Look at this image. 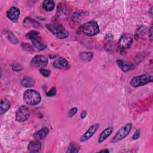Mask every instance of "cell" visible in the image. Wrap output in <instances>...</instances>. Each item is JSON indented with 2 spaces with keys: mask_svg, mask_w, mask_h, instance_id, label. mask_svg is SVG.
Instances as JSON below:
<instances>
[{
  "mask_svg": "<svg viewBox=\"0 0 153 153\" xmlns=\"http://www.w3.org/2000/svg\"><path fill=\"white\" fill-rule=\"evenodd\" d=\"M23 100L27 105L35 106L41 102V96L38 91L35 90L29 89L24 93Z\"/></svg>",
  "mask_w": 153,
  "mask_h": 153,
  "instance_id": "1",
  "label": "cell"
},
{
  "mask_svg": "<svg viewBox=\"0 0 153 153\" xmlns=\"http://www.w3.org/2000/svg\"><path fill=\"white\" fill-rule=\"evenodd\" d=\"M47 28L57 38L59 39H65L66 38L69 33L65 27L59 24H54V23H47L45 25Z\"/></svg>",
  "mask_w": 153,
  "mask_h": 153,
  "instance_id": "2",
  "label": "cell"
},
{
  "mask_svg": "<svg viewBox=\"0 0 153 153\" xmlns=\"http://www.w3.org/2000/svg\"><path fill=\"white\" fill-rule=\"evenodd\" d=\"M26 37L30 39L33 45L37 50H44L47 48V45L42 42L38 32L36 30H32L27 33Z\"/></svg>",
  "mask_w": 153,
  "mask_h": 153,
  "instance_id": "3",
  "label": "cell"
},
{
  "mask_svg": "<svg viewBox=\"0 0 153 153\" xmlns=\"http://www.w3.org/2000/svg\"><path fill=\"white\" fill-rule=\"evenodd\" d=\"M81 30L86 35L93 36L99 33V27L96 22L91 20L84 24L81 26Z\"/></svg>",
  "mask_w": 153,
  "mask_h": 153,
  "instance_id": "4",
  "label": "cell"
},
{
  "mask_svg": "<svg viewBox=\"0 0 153 153\" xmlns=\"http://www.w3.org/2000/svg\"><path fill=\"white\" fill-rule=\"evenodd\" d=\"M152 81V76L150 74H143L134 76L130 80V85L133 87L144 85Z\"/></svg>",
  "mask_w": 153,
  "mask_h": 153,
  "instance_id": "5",
  "label": "cell"
},
{
  "mask_svg": "<svg viewBox=\"0 0 153 153\" xmlns=\"http://www.w3.org/2000/svg\"><path fill=\"white\" fill-rule=\"evenodd\" d=\"M131 128H132V124L131 123H128L125 124L120 130H118V131L116 133L115 136L111 139V142L116 143L124 139L130 133Z\"/></svg>",
  "mask_w": 153,
  "mask_h": 153,
  "instance_id": "6",
  "label": "cell"
},
{
  "mask_svg": "<svg viewBox=\"0 0 153 153\" xmlns=\"http://www.w3.org/2000/svg\"><path fill=\"white\" fill-rule=\"evenodd\" d=\"M30 115V111L28 107L23 105L18 108L16 113V120L18 122L26 121Z\"/></svg>",
  "mask_w": 153,
  "mask_h": 153,
  "instance_id": "7",
  "label": "cell"
},
{
  "mask_svg": "<svg viewBox=\"0 0 153 153\" xmlns=\"http://www.w3.org/2000/svg\"><path fill=\"white\" fill-rule=\"evenodd\" d=\"M133 42V37L129 33H126L121 36L118 41V47L121 49H127L130 47Z\"/></svg>",
  "mask_w": 153,
  "mask_h": 153,
  "instance_id": "8",
  "label": "cell"
},
{
  "mask_svg": "<svg viewBox=\"0 0 153 153\" xmlns=\"http://www.w3.org/2000/svg\"><path fill=\"white\" fill-rule=\"evenodd\" d=\"M48 59L43 55L38 54L34 56L30 62V65L33 67H44L48 64Z\"/></svg>",
  "mask_w": 153,
  "mask_h": 153,
  "instance_id": "9",
  "label": "cell"
},
{
  "mask_svg": "<svg viewBox=\"0 0 153 153\" xmlns=\"http://www.w3.org/2000/svg\"><path fill=\"white\" fill-rule=\"evenodd\" d=\"M99 127V124L96 123L91 126L88 130L84 133V134L81 137L80 141L81 142H85L88 140L90 137L93 136V135L96 133Z\"/></svg>",
  "mask_w": 153,
  "mask_h": 153,
  "instance_id": "10",
  "label": "cell"
},
{
  "mask_svg": "<svg viewBox=\"0 0 153 153\" xmlns=\"http://www.w3.org/2000/svg\"><path fill=\"white\" fill-rule=\"evenodd\" d=\"M19 16H20V10L15 7H11L7 12V17L11 21L14 23L17 22Z\"/></svg>",
  "mask_w": 153,
  "mask_h": 153,
  "instance_id": "11",
  "label": "cell"
},
{
  "mask_svg": "<svg viewBox=\"0 0 153 153\" xmlns=\"http://www.w3.org/2000/svg\"><path fill=\"white\" fill-rule=\"evenodd\" d=\"M117 63L120 68L124 72H128L134 69V65L133 63L122 59H118L117 60Z\"/></svg>",
  "mask_w": 153,
  "mask_h": 153,
  "instance_id": "12",
  "label": "cell"
},
{
  "mask_svg": "<svg viewBox=\"0 0 153 153\" xmlns=\"http://www.w3.org/2000/svg\"><path fill=\"white\" fill-rule=\"evenodd\" d=\"M53 66L56 69H67L69 68V65L67 60L63 57H59L54 61Z\"/></svg>",
  "mask_w": 153,
  "mask_h": 153,
  "instance_id": "13",
  "label": "cell"
},
{
  "mask_svg": "<svg viewBox=\"0 0 153 153\" xmlns=\"http://www.w3.org/2000/svg\"><path fill=\"white\" fill-rule=\"evenodd\" d=\"M41 148V143L39 140H33L31 141L27 146V149L30 152H38L40 151Z\"/></svg>",
  "mask_w": 153,
  "mask_h": 153,
  "instance_id": "14",
  "label": "cell"
},
{
  "mask_svg": "<svg viewBox=\"0 0 153 153\" xmlns=\"http://www.w3.org/2000/svg\"><path fill=\"white\" fill-rule=\"evenodd\" d=\"M23 25L26 27H33L35 28L41 27V24L30 17H26L23 20Z\"/></svg>",
  "mask_w": 153,
  "mask_h": 153,
  "instance_id": "15",
  "label": "cell"
},
{
  "mask_svg": "<svg viewBox=\"0 0 153 153\" xmlns=\"http://www.w3.org/2000/svg\"><path fill=\"white\" fill-rule=\"evenodd\" d=\"M112 131H113V128L112 127H108L106 128L105 130H103L100 133V134L99 135V137L98 138V142L102 143L104 140H105L112 133Z\"/></svg>",
  "mask_w": 153,
  "mask_h": 153,
  "instance_id": "16",
  "label": "cell"
},
{
  "mask_svg": "<svg viewBox=\"0 0 153 153\" xmlns=\"http://www.w3.org/2000/svg\"><path fill=\"white\" fill-rule=\"evenodd\" d=\"M49 133V129L47 127H44L41 130H38L33 134L34 137L38 140H42L46 137Z\"/></svg>",
  "mask_w": 153,
  "mask_h": 153,
  "instance_id": "17",
  "label": "cell"
},
{
  "mask_svg": "<svg viewBox=\"0 0 153 153\" xmlns=\"http://www.w3.org/2000/svg\"><path fill=\"white\" fill-rule=\"evenodd\" d=\"M20 84L23 87H31L35 85V81L30 76H26L22 78L20 81Z\"/></svg>",
  "mask_w": 153,
  "mask_h": 153,
  "instance_id": "18",
  "label": "cell"
},
{
  "mask_svg": "<svg viewBox=\"0 0 153 153\" xmlns=\"http://www.w3.org/2000/svg\"><path fill=\"white\" fill-rule=\"evenodd\" d=\"M11 105L10 102L7 99H2L0 105V114L2 115L4 113L7 112L10 108Z\"/></svg>",
  "mask_w": 153,
  "mask_h": 153,
  "instance_id": "19",
  "label": "cell"
},
{
  "mask_svg": "<svg viewBox=\"0 0 153 153\" xmlns=\"http://www.w3.org/2000/svg\"><path fill=\"white\" fill-rule=\"evenodd\" d=\"M55 7V3L53 1L46 0L43 2L42 8L47 11H51Z\"/></svg>",
  "mask_w": 153,
  "mask_h": 153,
  "instance_id": "20",
  "label": "cell"
},
{
  "mask_svg": "<svg viewBox=\"0 0 153 153\" xmlns=\"http://www.w3.org/2000/svg\"><path fill=\"white\" fill-rule=\"evenodd\" d=\"M80 149V147L78 144L75 142H71L68 146V148L66 151V152L70 153H76L78 152Z\"/></svg>",
  "mask_w": 153,
  "mask_h": 153,
  "instance_id": "21",
  "label": "cell"
},
{
  "mask_svg": "<svg viewBox=\"0 0 153 153\" xmlns=\"http://www.w3.org/2000/svg\"><path fill=\"white\" fill-rule=\"evenodd\" d=\"M79 57L84 61L90 62L93 57V53L92 52H82L80 53Z\"/></svg>",
  "mask_w": 153,
  "mask_h": 153,
  "instance_id": "22",
  "label": "cell"
},
{
  "mask_svg": "<svg viewBox=\"0 0 153 153\" xmlns=\"http://www.w3.org/2000/svg\"><path fill=\"white\" fill-rule=\"evenodd\" d=\"M7 37L8 40L13 44H17L18 43V39L16 37V36L12 32L10 31L7 32Z\"/></svg>",
  "mask_w": 153,
  "mask_h": 153,
  "instance_id": "23",
  "label": "cell"
},
{
  "mask_svg": "<svg viewBox=\"0 0 153 153\" xmlns=\"http://www.w3.org/2000/svg\"><path fill=\"white\" fill-rule=\"evenodd\" d=\"M12 68H13V71H16V72L20 71H22V70L23 69L22 66L21 65H20L19 63H16V62H14V63H13Z\"/></svg>",
  "mask_w": 153,
  "mask_h": 153,
  "instance_id": "24",
  "label": "cell"
},
{
  "mask_svg": "<svg viewBox=\"0 0 153 153\" xmlns=\"http://www.w3.org/2000/svg\"><path fill=\"white\" fill-rule=\"evenodd\" d=\"M39 72L45 77H48L50 75V71L44 69L43 68H41L39 69Z\"/></svg>",
  "mask_w": 153,
  "mask_h": 153,
  "instance_id": "25",
  "label": "cell"
},
{
  "mask_svg": "<svg viewBox=\"0 0 153 153\" xmlns=\"http://www.w3.org/2000/svg\"><path fill=\"white\" fill-rule=\"evenodd\" d=\"M56 94V89L55 87H52L47 93L46 95L47 96L51 97V96H54Z\"/></svg>",
  "mask_w": 153,
  "mask_h": 153,
  "instance_id": "26",
  "label": "cell"
},
{
  "mask_svg": "<svg viewBox=\"0 0 153 153\" xmlns=\"http://www.w3.org/2000/svg\"><path fill=\"white\" fill-rule=\"evenodd\" d=\"M77 111H78V109H77V108H76V107H74V108H72V109H71L70 110H69V111L68 112V117H73L76 112H77Z\"/></svg>",
  "mask_w": 153,
  "mask_h": 153,
  "instance_id": "27",
  "label": "cell"
},
{
  "mask_svg": "<svg viewBox=\"0 0 153 153\" xmlns=\"http://www.w3.org/2000/svg\"><path fill=\"white\" fill-rule=\"evenodd\" d=\"M140 137V130L139 129H137L134 134L132 136V139L133 140H137V139H139V137Z\"/></svg>",
  "mask_w": 153,
  "mask_h": 153,
  "instance_id": "28",
  "label": "cell"
},
{
  "mask_svg": "<svg viewBox=\"0 0 153 153\" xmlns=\"http://www.w3.org/2000/svg\"><path fill=\"white\" fill-rule=\"evenodd\" d=\"M87 115V112L85 111H83L81 112V114H80V117L81 118H84Z\"/></svg>",
  "mask_w": 153,
  "mask_h": 153,
  "instance_id": "29",
  "label": "cell"
},
{
  "mask_svg": "<svg viewBox=\"0 0 153 153\" xmlns=\"http://www.w3.org/2000/svg\"><path fill=\"white\" fill-rule=\"evenodd\" d=\"M152 26H151L150 27V30H149V39H150L151 41H152Z\"/></svg>",
  "mask_w": 153,
  "mask_h": 153,
  "instance_id": "30",
  "label": "cell"
},
{
  "mask_svg": "<svg viewBox=\"0 0 153 153\" xmlns=\"http://www.w3.org/2000/svg\"><path fill=\"white\" fill-rule=\"evenodd\" d=\"M100 152H109V150H108V149H104V150H101V151H100Z\"/></svg>",
  "mask_w": 153,
  "mask_h": 153,
  "instance_id": "31",
  "label": "cell"
}]
</instances>
